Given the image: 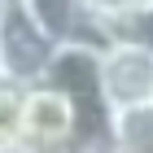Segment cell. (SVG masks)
<instances>
[{
    "label": "cell",
    "mask_w": 153,
    "mask_h": 153,
    "mask_svg": "<svg viewBox=\"0 0 153 153\" xmlns=\"http://www.w3.org/2000/svg\"><path fill=\"white\" fill-rule=\"evenodd\" d=\"M53 57H57V48L35 26L26 0H4V9H0V83L31 92L44 83Z\"/></svg>",
    "instance_id": "obj_1"
},
{
    "label": "cell",
    "mask_w": 153,
    "mask_h": 153,
    "mask_svg": "<svg viewBox=\"0 0 153 153\" xmlns=\"http://www.w3.org/2000/svg\"><path fill=\"white\" fill-rule=\"evenodd\" d=\"M101 88L114 114L153 105V53L136 44H114L101 53Z\"/></svg>",
    "instance_id": "obj_2"
},
{
    "label": "cell",
    "mask_w": 153,
    "mask_h": 153,
    "mask_svg": "<svg viewBox=\"0 0 153 153\" xmlns=\"http://www.w3.org/2000/svg\"><path fill=\"white\" fill-rule=\"evenodd\" d=\"M22 149L26 153H74V109L53 88H31L22 101Z\"/></svg>",
    "instance_id": "obj_3"
},
{
    "label": "cell",
    "mask_w": 153,
    "mask_h": 153,
    "mask_svg": "<svg viewBox=\"0 0 153 153\" xmlns=\"http://www.w3.org/2000/svg\"><path fill=\"white\" fill-rule=\"evenodd\" d=\"M96 18H101V31H105L109 48L136 44L144 53H153V0H101Z\"/></svg>",
    "instance_id": "obj_4"
},
{
    "label": "cell",
    "mask_w": 153,
    "mask_h": 153,
    "mask_svg": "<svg viewBox=\"0 0 153 153\" xmlns=\"http://www.w3.org/2000/svg\"><path fill=\"white\" fill-rule=\"evenodd\" d=\"M109 153H153V105H149V109L114 114Z\"/></svg>",
    "instance_id": "obj_5"
},
{
    "label": "cell",
    "mask_w": 153,
    "mask_h": 153,
    "mask_svg": "<svg viewBox=\"0 0 153 153\" xmlns=\"http://www.w3.org/2000/svg\"><path fill=\"white\" fill-rule=\"evenodd\" d=\"M22 88L0 83V153H22Z\"/></svg>",
    "instance_id": "obj_6"
},
{
    "label": "cell",
    "mask_w": 153,
    "mask_h": 153,
    "mask_svg": "<svg viewBox=\"0 0 153 153\" xmlns=\"http://www.w3.org/2000/svg\"><path fill=\"white\" fill-rule=\"evenodd\" d=\"M0 9H4V0H0Z\"/></svg>",
    "instance_id": "obj_7"
},
{
    "label": "cell",
    "mask_w": 153,
    "mask_h": 153,
    "mask_svg": "<svg viewBox=\"0 0 153 153\" xmlns=\"http://www.w3.org/2000/svg\"><path fill=\"white\" fill-rule=\"evenodd\" d=\"M22 153H26V149H22Z\"/></svg>",
    "instance_id": "obj_8"
}]
</instances>
